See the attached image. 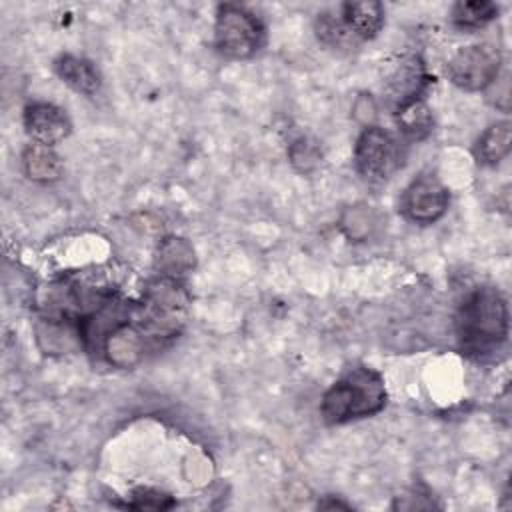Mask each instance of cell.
Segmentation results:
<instances>
[{
  "mask_svg": "<svg viewBox=\"0 0 512 512\" xmlns=\"http://www.w3.org/2000/svg\"><path fill=\"white\" fill-rule=\"evenodd\" d=\"M456 332L466 354L494 352L508 336V306L502 294L492 286L476 288L458 310Z\"/></svg>",
  "mask_w": 512,
  "mask_h": 512,
  "instance_id": "obj_1",
  "label": "cell"
},
{
  "mask_svg": "<svg viewBox=\"0 0 512 512\" xmlns=\"http://www.w3.org/2000/svg\"><path fill=\"white\" fill-rule=\"evenodd\" d=\"M386 404L384 380L366 366L346 370L322 396L320 412L328 424L372 416Z\"/></svg>",
  "mask_w": 512,
  "mask_h": 512,
  "instance_id": "obj_2",
  "label": "cell"
},
{
  "mask_svg": "<svg viewBox=\"0 0 512 512\" xmlns=\"http://www.w3.org/2000/svg\"><path fill=\"white\" fill-rule=\"evenodd\" d=\"M266 38L260 18L244 6L222 4L214 22V46L226 58H250L254 56Z\"/></svg>",
  "mask_w": 512,
  "mask_h": 512,
  "instance_id": "obj_3",
  "label": "cell"
},
{
  "mask_svg": "<svg viewBox=\"0 0 512 512\" xmlns=\"http://www.w3.org/2000/svg\"><path fill=\"white\" fill-rule=\"evenodd\" d=\"M402 162L404 148L392 132L380 126H368L362 130L354 146V164L364 180L382 182L390 178Z\"/></svg>",
  "mask_w": 512,
  "mask_h": 512,
  "instance_id": "obj_4",
  "label": "cell"
},
{
  "mask_svg": "<svg viewBox=\"0 0 512 512\" xmlns=\"http://www.w3.org/2000/svg\"><path fill=\"white\" fill-rule=\"evenodd\" d=\"M500 50L492 44H470L460 48L448 62L446 74L458 88L466 92L484 90L500 72Z\"/></svg>",
  "mask_w": 512,
  "mask_h": 512,
  "instance_id": "obj_5",
  "label": "cell"
},
{
  "mask_svg": "<svg viewBox=\"0 0 512 512\" xmlns=\"http://www.w3.org/2000/svg\"><path fill=\"white\" fill-rule=\"evenodd\" d=\"M450 194L448 188L434 174L416 176L402 194V212L418 224L436 222L448 208Z\"/></svg>",
  "mask_w": 512,
  "mask_h": 512,
  "instance_id": "obj_6",
  "label": "cell"
},
{
  "mask_svg": "<svg viewBox=\"0 0 512 512\" xmlns=\"http://www.w3.org/2000/svg\"><path fill=\"white\" fill-rule=\"evenodd\" d=\"M24 126L36 144L54 146L70 134V120L62 108L50 102H34L24 110Z\"/></svg>",
  "mask_w": 512,
  "mask_h": 512,
  "instance_id": "obj_7",
  "label": "cell"
},
{
  "mask_svg": "<svg viewBox=\"0 0 512 512\" xmlns=\"http://www.w3.org/2000/svg\"><path fill=\"white\" fill-rule=\"evenodd\" d=\"M428 82H430V76L426 72L424 62L418 56H408L390 74L386 92H388V98L394 104V108H398L404 102L420 98L422 92L426 90Z\"/></svg>",
  "mask_w": 512,
  "mask_h": 512,
  "instance_id": "obj_8",
  "label": "cell"
},
{
  "mask_svg": "<svg viewBox=\"0 0 512 512\" xmlns=\"http://www.w3.org/2000/svg\"><path fill=\"white\" fill-rule=\"evenodd\" d=\"M340 18L356 42L370 40L384 26V6L380 2H346L340 6Z\"/></svg>",
  "mask_w": 512,
  "mask_h": 512,
  "instance_id": "obj_9",
  "label": "cell"
},
{
  "mask_svg": "<svg viewBox=\"0 0 512 512\" xmlns=\"http://www.w3.org/2000/svg\"><path fill=\"white\" fill-rule=\"evenodd\" d=\"M54 70L60 76V80L64 84H68L72 90L92 96L100 90V74L96 70V66L80 56L74 54H62L56 62H54Z\"/></svg>",
  "mask_w": 512,
  "mask_h": 512,
  "instance_id": "obj_10",
  "label": "cell"
},
{
  "mask_svg": "<svg viewBox=\"0 0 512 512\" xmlns=\"http://www.w3.org/2000/svg\"><path fill=\"white\" fill-rule=\"evenodd\" d=\"M394 118L400 134L408 140H422L432 132L434 118L432 110L422 98L410 100L394 108Z\"/></svg>",
  "mask_w": 512,
  "mask_h": 512,
  "instance_id": "obj_11",
  "label": "cell"
},
{
  "mask_svg": "<svg viewBox=\"0 0 512 512\" xmlns=\"http://www.w3.org/2000/svg\"><path fill=\"white\" fill-rule=\"evenodd\" d=\"M510 152V122L502 120L492 124L482 132L474 146V156L478 162L494 166Z\"/></svg>",
  "mask_w": 512,
  "mask_h": 512,
  "instance_id": "obj_12",
  "label": "cell"
},
{
  "mask_svg": "<svg viewBox=\"0 0 512 512\" xmlns=\"http://www.w3.org/2000/svg\"><path fill=\"white\" fill-rule=\"evenodd\" d=\"M22 160H24V170L32 180L52 182L62 174V162L50 146L34 142L24 150Z\"/></svg>",
  "mask_w": 512,
  "mask_h": 512,
  "instance_id": "obj_13",
  "label": "cell"
},
{
  "mask_svg": "<svg viewBox=\"0 0 512 512\" xmlns=\"http://www.w3.org/2000/svg\"><path fill=\"white\" fill-rule=\"evenodd\" d=\"M498 6L494 2H456L452 8V22L458 28H480L494 20Z\"/></svg>",
  "mask_w": 512,
  "mask_h": 512,
  "instance_id": "obj_14",
  "label": "cell"
},
{
  "mask_svg": "<svg viewBox=\"0 0 512 512\" xmlns=\"http://www.w3.org/2000/svg\"><path fill=\"white\" fill-rule=\"evenodd\" d=\"M316 34L330 48H352V46L358 44L356 38L344 26L342 18L334 16V14H328V12L318 14V18H316Z\"/></svg>",
  "mask_w": 512,
  "mask_h": 512,
  "instance_id": "obj_15",
  "label": "cell"
},
{
  "mask_svg": "<svg viewBox=\"0 0 512 512\" xmlns=\"http://www.w3.org/2000/svg\"><path fill=\"white\" fill-rule=\"evenodd\" d=\"M192 248L182 238H168L158 250V262L168 272H180L192 266Z\"/></svg>",
  "mask_w": 512,
  "mask_h": 512,
  "instance_id": "obj_16",
  "label": "cell"
},
{
  "mask_svg": "<svg viewBox=\"0 0 512 512\" xmlns=\"http://www.w3.org/2000/svg\"><path fill=\"white\" fill-rule=\"evenodd\" d=\"M290 162L300 172H308L320 162V152H318L316 144L308 142L306 138H300L290 146Z\"/></svg>",
  "mask_w": 512,
  "mask_h": 512,
  "instance_id": "obj_17",
  "label": "cell"
},
{
  "mask_svg": "<svg viewBox=\"0 0 512 512\" xmlns=\"http://www.w3.org/2000/svg\"><path fill=\"white\" fill-rule=\"evenodd\" d=\"M134 498L138 502L130 504L132 508H170L174 504L172 500H168L166 494L156 492V490H148V488H142V490L134 492Z\"/></svg>",
  "mask_w": 512,
  "mask_h": 512,
  "instance_id": "obj_18",
  "label": "cell"
}]
</instances>
